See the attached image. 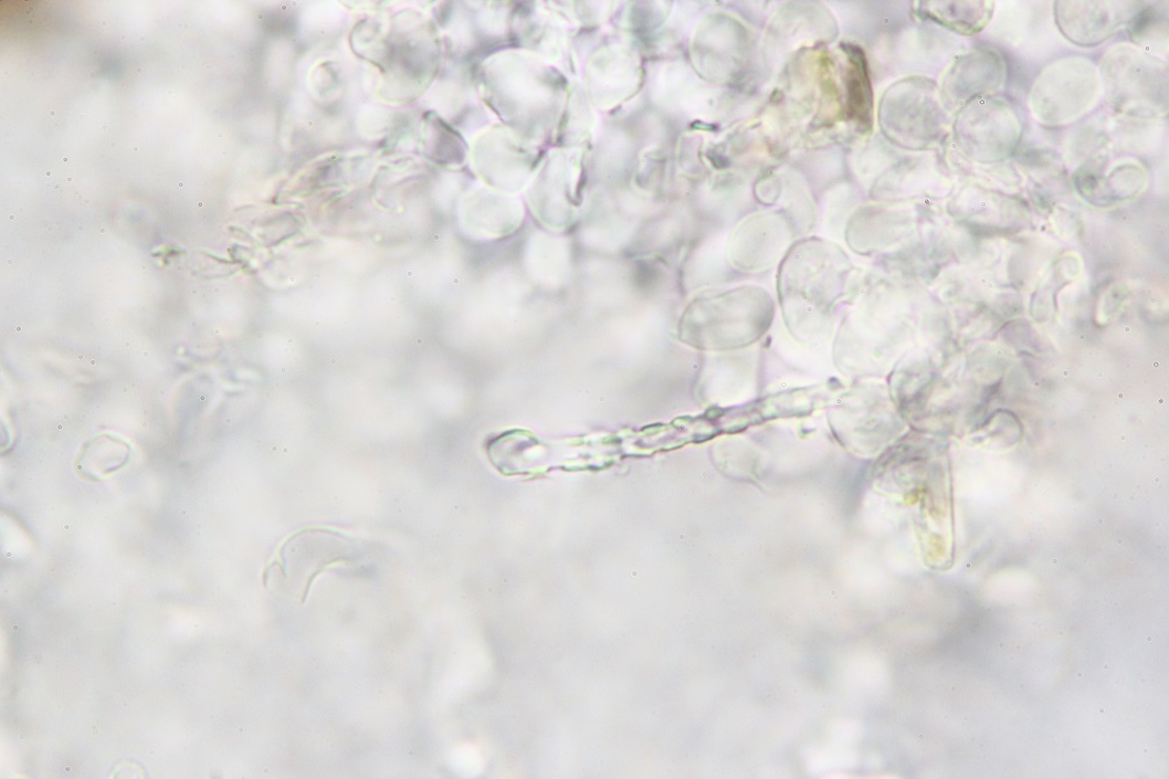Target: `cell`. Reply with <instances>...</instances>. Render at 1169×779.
I'll return each instance as SVG.
<instances>
[{
	"label": "cell",
	"instance_id": "obj_1",
	"mask_svg": "<svg viewBox=\"0 0 1169 779\" xmlns=\"http://www.w3.org/2000/svg\"><path fill=\"white\" fill-rule=\"evenodd\" d=\"M1107 102L1118 112L1156 116L1167 110V70L1162 62L1130 46L1103 60Z\"/></svg>",
	"mask_w": 1169,
	"mask_h": 779
},
{
	"label": "cell",
	"instance_id": "obj_2",
	"mask_svg": "<svg viewBox=\"0 0 1169 779\" xmlns=\"http://www.w3.org/2000/svg\"><path fill=\"white\" fill-rule=\"evenodd\" d=\"M955 134L966 155L987 164L1013 156L1023 129L1012 105L1002 98L987 96L976 98L960 109Z\"/></svg>",
	"mask_w": 1169,
	"mask_h": 779
},
{
	"label": "cell",
	"instance_id": "obj_3",
	"mask_svg": "<svg viewBox=\"0 0 1169 779\" xmlns=\"http://www.w3.org/2000/svg\"><path fill=\"white\" fill-rule=\"evenodd\" d=\"M1097 92L1098 74L1092 62L1081 57L1063 59L1036 80L1033 110L1047 125L1071 123L1092 108Z\"/></svg>",
	"mask_w": 1169,
	"mask_h": 779
},
{
	"label": "cell",
	"instance_id": "obj_4",
	"mask_svg": "<svg viewBox=\"0 0 1169 779\" xmlns=\"http://www.w3.org/2000/svg\"><path fill=\"white\" fill-rule=\"evenodd\" d=\"M708 310V336L701 344L705 348L729 349L751 345L768 328L771 302L763 293L740 290L708 299L702 305ZM704 334V335H707Z\"/></svg>",
	"mask_w": 1169,
	"mask_h": 779
},
{
	"label": "cell",
	"instance_id": "obj_5",
	"mask_svg": "<svg viewBox=\"0 0 1169 779\" xmlns=\"http://www.w3.org/2000/svg\"><path fill=\"white\" fill-rule=\"evenodd\" d=\"M352 538L328 529H307L294 535L280 550L281 569L292 579L305 603L320 572L329 567L352 562L357 554Z\"/></svg>",
	"mask_w": 1169,
	"mask_h": 779
},
{
	"label": "cell",
	"instance_id": "obj_6",
	"mask_svg": "<svg viewBox=\"0 0 1169 779\" xmlns=\"http://www.w3.org/2000/svg\"><path fill=\"white\" fill-rule=\"evenodd\" d=\"M1007 64L996 50L979 48L959 55L939 92L947 110L961 109L979 97L993 96L1005 83Z\"/></svg>",
	"mask_w": 1169,
	"mask_h": 779
},
{
	"label": "cell",
	"instance_id": "obj_7",
	"mask_svg": "<svg viewBox=\"0 0 1169 779\" xmlns=\"http://www.w3.org/2000/svg\"><path fill=\"white\" fill-rule=\"evenodd\" d=\"M1137 3L1057 2V27L1070 42L1082 48L1100 45L1131 22Z\"/></svg>",
	"mask_w": 1169,
	"mask_h": 779
},
{
	"label": "cell",
	"instance_id": "obj_8",
	"mask_svg": "<svg viewBox=\"0 0 1169 779\" xmlns=\"http://www.w3.org/2000/svg\"><path fill=\"white\" fill-rule=\"evenodd\" d=\"M131 449L124 439L113 435H97L80 451L75 467L80 476L88 482H101L105 477L124 469L130 457Z\"/></svg>",
	"mask_w": 1169,
	"mask_h": 779
},
{
	"label": "cell",
	"instance_id": "obj_9",
	"mask_svg": "<svg viewBox=\"0 0 1169 779\" xmlns=\"http://www.w3.org/2000/svg\"><path fill=\"white\" fill-rule=\"evenodd\" d=\"M923 12L938 24L961 35L973 36L989 27L994 2H927Z\"/></svg>",
	"mask_w": 1169,
	"mask_h": 779
},
{
	"label": "cell",
	"instance_id": "obj_10",
	"mask_svg": "<svg viewBox=\"0 0 1169 779\" xmlns=\"http://www.w3.org/2000/svg\"><path fill=\"white\" fill-rule=\"evenodd\" d=\"M849 54L851 55L852 64L849 76L850 99L853 104L851 108L856 117L866 124L872 113V95L868 77H866L864 57L857 49L850 51Z\"/></svg>",
	"mask_w": 1169,
	"mask_h": 779
},
{
	"label": "cell",
	"instance_id": "obj_11",
	"mask_svg": "<svg viewBox=\"0 0 1169 779\" xmlns=\"http://www.w3.org/2000/svg\"><path fill=\"white\" fill-rule=\"evenodd\" d=\"M1128 27H1130L1128 32L1136 44L1150 43L1151 38L1165 34V29L1167 30L1165 14L1158 8H1148L1138 12Z\"/></svg>",
	"mask_w": 1169,
	"mask_h": 779
},
{
	"label": "cell",
	"instance_id": "obj_12",
	"mask_svg": "<svg viewBox=\"0 0 1169 779\" xmlns=\"http://www.w3.org/2000/svg\"><path fill=\"white\" fill-rule=\"evenodd\" d=\"M179 27H180V28H185V29H189V24H188V23H185V24H180Z\"/></svg>",
	"mask_w": 1169,
	"mask_h": 779
},
{
	"label": "cell",
	"instance_id": "obj_13",
	"mask_svg": "<svg viewBox=\"0 0 1169 779\" xmlns=\"http://www.w3.org/2000/svg\"><path fill=\"white\" fill-rule=\"evenodd\" d=\"M136 72L139 73V74H143L144 70L143 69H136Z\"/></svg>",
	"mask_w": 1169,
	"mask_h": 779
},
{
	"label": "cell",
	"instance_id": "obj_14",
	"mask_svg": "<svg viewBox=\"0 0 1169 779\" xmlns=\"http://www.w3.org/2000/svg\"><path fill=\"white\" fill-rule=\"evenodd\" d=\"M138 150H139V148H138L137 146H135V147L133 148V151H134V152H138Z\"/></svg>",
	"mask_w": 1169,
	"mask_h": 779
},
{
	"label": "cell",
	"instance_id": "obj_15",
	"mask_svg": "<svg viewBox=\"0 0 1169 779\" xmlns=\"http://www.w3.org/2000/svg\"><path fill=\"white\" fill-rule=\"evenodd\" d=\"M109 128H110V126H109V125H104V130H107V129H109Z\"/></svg>",
	"mask_w": 1169,
	"mask_h": 779
},
{
	"label": "cell",
	"instance_id": "obj_16",
	"mask_svg": "<svg viewBox=\"0 0 1169 779\" xmlns=\"http://www.w3.org/2000/svg\"><path fill=\"white\" fill-rule=\"evenodd\" d=\"M84 118H85L84 115H78V119H82V122H83Z\"/></svg>",
	"mask_w": 1169,
	"mask_h": 779
},
{
	"label": "cell",
	"instance_id": "obj_17",
	"mask_svg": "<svg viewBox=\"0 0 1169 779\" xmlns=\"http://www.w3.org/2000/svg\"><path fill=\"white\" fill-rule=\"evenodd\" d=\"M50 114H51V116H53V117H54V116L56 115L55 110H51V113H50Z\"/></svg>",
	"mask_w": 1169,
	"mask_h": 779
},
{
	"label": "cell",
	"instance_id": "obj_18",
	"mask_svg": "<svg viewBox=\"0 0 1169 779\" xmlns=\"http://www.w3.org/2000/svg\"><path fill=\"white\" fill-rule=\"evenodd\" d=\"M107 25H108V23H107V22H104V23H103V27H107Z\"/></svg>",
	"mask_w": 1169,
	"mask_h": 779
}]
</instances>
